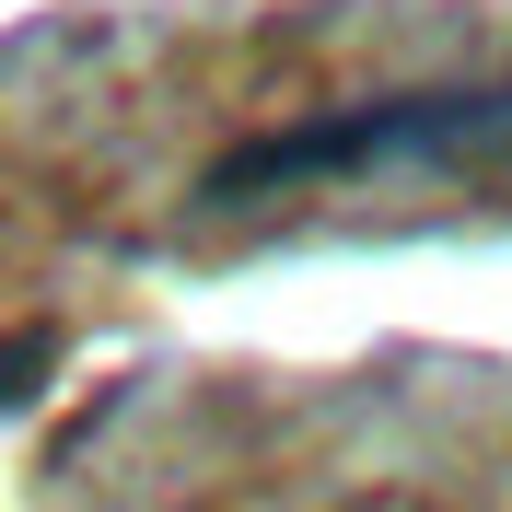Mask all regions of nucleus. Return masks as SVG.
I'll return each instance as SVG.
<instances>
[{
    "label": "nucleus",
    "mask_w": 512,
    "mask_h": 512,
    "mask_svg": "<svg viewBox=\"0 0 512 512\" xmlns=\"http://www.w3.org/2000/svg\"><path fill=\"white\" fill-rule=\"evenodd\" d=\"M361 175H512V82H408V94L256 128L198 175V198L245 210L280 187H361Z\"/></svg>",
    "instance_id": "1"
},
{
    "label": "nucleus",
    "mask_w": 512,
    "mask_h": 512,
    "mask_svg": "<svg viewBox=\"0 0 512 512\" xmlns=\"http://www.w3.org/2000/svg\"><path fill=\"white\" fill-rule=\"evenodd\" d=\"M59 373V350H47V338H0V419L12 408H35V384Z\"/></svg>",
    "instance_id": "2"
}]
</instances>
